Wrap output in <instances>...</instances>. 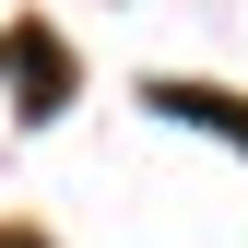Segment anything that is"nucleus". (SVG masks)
Returning a JSON list of instances; mask_svg holds the SVG:
<instances>
[{
    "label": "nucleus",
    "mask_w": 248,
    "mask_h": 248,
    "mask_svg": "<svg viewBox=\"0 0 248 248\" xmlns=\"http://www.w3.org/2000/svg\"><path fill=\"white\" fill-rule=\"evenodd\" d=\"M0 59H12V83H24V118H59V95H71V59H59V36L47 24H12V36H0Z\"/></svg>",
    "instance_id": "f257e3e1"
},
{
    "label": "nucleus",
    "mask_w": 248,
    "mask_h": 248,
    "mask_svg": "<svg viewBox=\"0 0 248 248\" xmlns=\"http://www.w3.org/2000/svg\"><path fill=\"white\" fill-rule=\"evenodd\" d=\"M142 107L154 118H189V130H225L248 154V95H225V83H142Z\"/></svg>",
    "instance_id": "f03ea898"
},
{
    "label": "nucleus",
    "mask_w": 248,
    "mask_h": 248,
    "mask_svg": "<svg viewBox=\"0 0 248 248\" xmlns=\"http://www.w3.org/2000/svg\"><path fill=\"white\" fill-rule=\"evenodd\" d=\"M0 248H47V236H36V225H0Z\"/></svg>",
    "instance_id": "7ed1b4c3"
}]
</instances>
